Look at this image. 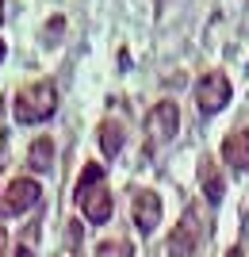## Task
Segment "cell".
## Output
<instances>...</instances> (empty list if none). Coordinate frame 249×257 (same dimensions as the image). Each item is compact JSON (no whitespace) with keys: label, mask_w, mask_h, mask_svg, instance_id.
<instances>
[{"label":"cell","mask_w":249,"mask_h":257,"mask_svg":"<svg viewBox=\"0 0 249 257\" xmlns=\"http://www.w3.org/2000/svg\"><path fill=\"white\" fill-rule=\"evenodd\" d=\"M73 200H77V207H81V215H85L88 223H108L111 219V192H108V173H104V165L88 161L85 169H81Z\"/></svg>","instance_id":"obj_1"},{"label":"cell","mask_w":249,"mask_h":257,"mask_svg":"<svg viewBox=\"0 0 249 257\" xmlns=\"http://www.w3.org/2000/svg\"><path fill=\"white\" fill-rule=\"evenodd\" d=\"M58 111V88L54 81H31L23 85L16 96H12V115L16 123L31 127V123H46V119Z\"/></svg>","instance_id":"obj_2"},{"label":"cell","mask_w":249,"mask_h":257,"mask_svg":"<svg viewBox=\"0 0 249 257\" xmlns=\"http://www.w3.org/2000/svg\"><path fill=\"white\" fill-rule=\"evenodd\" d=\"M203 242H207V223H203V215H199V207H184L180 223L169 234L165 253L169 257H199L203 253Z\"/></svg>","instance_id":"obj_3"},{"label":"cell","mask_w":249,"mask_h":257,"mask_svg":"<svg viewBox=\"0 0 249 257\" xmlns=\"http://www.w3.org/2000/svg\"><path fill=\"white\" fill-rule=\"evenodd\" d=\"M176 131H180V111H176L173 100H161V104L150 107V115H146V154H157L161 146L176 139Z\"/></svg>","instance_id":"obj_4"},{"label":"cell","mask_w":249,"mask_h":257,"mask_svg":"<svg viewBox=\"0 0 249 257\" xmlns=\"http://www.w3.org/2000/svg\"><path fill=\"white\" fill-rule=\"evenodd\" d=\"M230 104V81L226 73H203L195 81V107L203 111V115H215L222 107Z\"/></svg>","instance_id":"obj_5"},{"label":"cell","mask_w":249,"mask_h":257,"mask_svg":"<svg viewBox=\"0 0 249 257\" xmlns=\"http://www.w3.org/2000/svg\"><path fill=\"white\" fill-rule=\"evenodd\" d=\"M130 215H134L138 234H153L157 223H161V196L153 192V188H138L134 200H130Z\"/></svg>","instance_id":"obj_6"},{"label":"cell","mask_w":249,"mask_h":257,"mask_svg":"<svg viewBox=\"0 0 249 257\" xmlns=\"http://www.w3.org/2000/svg\"><path fill=\"white\" fill-rule=\"evenodd\" d=\"M39 196H43V188H39L31 177H16V181L8 184V192H4V207H8L12 215H23V211H31V207L39 204Z\"/></svg>","instance_id":"obj_7"},{"label":"cell","mask_w":249,"mask_h":257,"mask_svg":"<svg viewBox=\"0 0 249 257\" xmlns=\"http://www.w3.org/2000/svg\"><path fill=\"white\" fill-rule=\"evenodd\" d=\"M222 161H226L234 173H249V127L226 135V142H222Z\"/></svg>","instance_id":"obj_8"},{"label":"cell","mask_w":249,"mask_h":257,"mask_svg":"<svg viewBox=\"0 0 249 257\" xmlns=\"http://www.w3.org/2000/svg\"><path fill=\"white\" fill-rule=\"evenodd\" d=\"M96 142H100V150H104V158H115V154L123 150V123L119 119H104L96 131Z\"/></svg>","instance_id":"obj_9"},{"label":"cell","mask_w":249,"mask_h":257,"mask_svg":"<svg viewBox=\"0 0 249 257\" xmlns=\"http://www.w3.org/2000/svg\"><path fill=\"white\" fill-rule=\"evenodd\" d=\"M199 184H203V196L211 204L222 200V173H218V165L211 158H199Z\"/></svg>","instance_id":"obj_10"},{"label":"cell","mask_w":249,"mask_h":257,"mask_svg":"<svg viewBox=\"0 0 249 257\" xmlns=\"http://www.w3.org/2000/svg\"><path fill=\"white\" fill-rule=\"evenodd\" d=\"M50 161H54V142H50V139H35L31 150H27V165H31L35 173H46V169H50Z\"/></svg>","instance_id":"obj_11"},{"label":"cell","mask_w":249,"mask_h":257,"mask_svg":"<svg viewBox=\"0 0 249 257\" xmlns=\"http://www.w3.org/2000/svg\"><path fill=\"white\" fill-rule=\"evenodd\" d=\"M8 253V230H4V226H0V257Z\"/></svg>","instance_id":"obj_12"},{"label":"cell","mask_w":249,"mask_h":257,"mask_svg":"<svg viewBox=\"0 0 249 257\" xmlns=\"http://www.w3.org/2000/svg\"><path fill=\"white\" fill-rule=\"evenodd\" d=\"M0 23H4V0H0Z\"/></svg>","instance_id":"obj_13"},{"label":"cell","mask_w":249,"mask_h":257,"mask_svg":"<svg viewBox=\"0 0 249 257\" xmlns=\"http://www.w3.org/2000/svg\"><path fill=\"white\" fill-rule=\"evenodd\" d=\"M230 257H241V249H230Z\"/></svg>","instance_id":"obj_14"},{"label":"cell","mask_w":249,"mask_h":257,"mask_svg":"<svg viewBox=\"0 0 249 257\" xmlns=\"http://www.w3.org/2000/svg\"><path fill=\"white\" fill-rule=\"evenodd\" d=\"M0 62H4V43H0Z\"/></svg>","instance_id":"obj_15"}]
</instances>
